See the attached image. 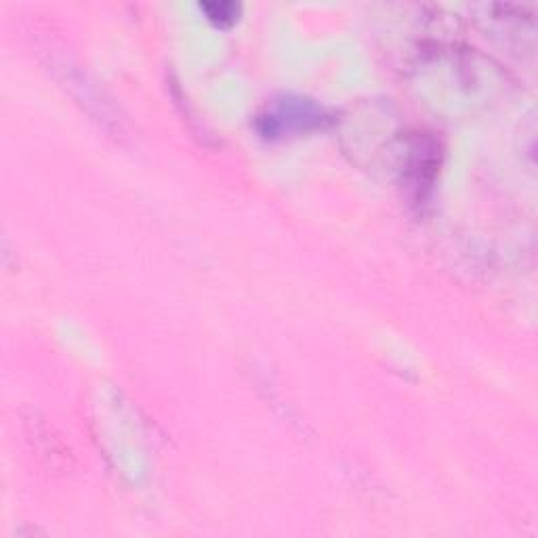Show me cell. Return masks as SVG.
Segmentation results:
<instances>
[{"instance_id": "cell-1", "label": "cell", "mask_w": 538, "mask_h": 538, "mask_svg": "<svg viewBox=\"0 0 538 538\" xmlns=\"http://www.w3.org/2000/svg\"><path fill=\"white\" fill-rule=\"evenodd\" d=\"M326 114L307 99H282L276 108L259 118V131L265 137H278L288 131H309L322 127Z\"/></svg>"}, {"instance_id": "cell-2", "label": "cell", "mask_w": 538, "mask_h": 538, "mask_svg": "<svg viewBox=\"0 0 538 538\" xmlns=\"http://www.w3.org/2000/svg\"><path fill=\"white\" fill-rule=\"evenodd\" d=\"M200 9L219 28H230L238 22L242 13V7L238 3H230V0H219V3H202Z\"/></svg>"}]
</instances>
